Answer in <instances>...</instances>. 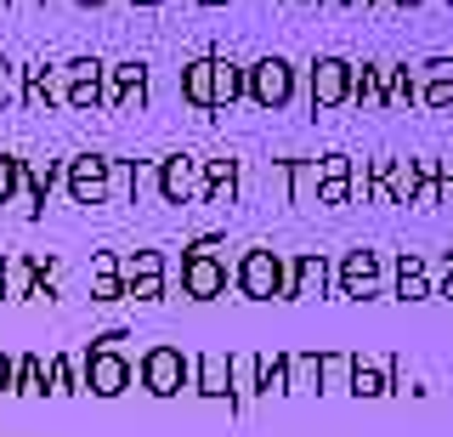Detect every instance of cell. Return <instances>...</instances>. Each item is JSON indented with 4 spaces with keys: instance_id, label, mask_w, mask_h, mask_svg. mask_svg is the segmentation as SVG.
<instances>
[{
    "instance_id": "1",
    "label": "cell",
    "mask_w": 453,
    "mask_h": 437,
    "mask_svg": "<svg viewBox=\"0 0 453 437\" xmlns=\"http://www.w3.org/2000/svg\"><path fill=\"white\" fill-rule=\"evenodd\" d=\"M233 285L244 290L250 301H289V261H283L278 250L255 245V250H244V256H238Z\"/></svg>"
},
{
    "instance_id": "2",
    "label": "cell",
    "mask_w": 453,
    "mask_h": 437,
    "mask_svg": "<svg viewBox=\"0 0 453 437\" xmlns=\"http://www.w3.org/2000/svg\"><path fill=\"white\" fill-rule=\"evenodd\" d=\"M244 97L255 108H266V114H278V108H289L295 103V63L289 58H255L244 68Z\"/></svg>"
},
{
    "instance_id": "3",
    "label": "cell",
    "mask_w": 453,
    "mask_h": 437,
    "mask_svg": "<svg viewBox=\"0 0 453 437\" xmlns=\"http://www.w3.org/2000/svg\"><path fill=\"white\" fill-rule=\"evenodd\" d=\"M131 380H136V370H131V358H125L119 347H85V358H80V386L91 392V398H119Z\"/></svg>"
},
{
    "instance_id": "4",
    "label": "cell",
    "mask_w": 453,
    "mask_h": 437,
    "mask_svg": "<svg viewBox=\"0 0 453 437\" xmlns=\"http://www.w3.org/2000/svg\"><path fill=\"white\" fill-rule=\"evenodd\" d=\"M63 188L74 205H108V153L85 148L63 165Z\"/></svg>"
},
{
    "instance_id": "5",
    "label": "cell",
    "mask_w": 453,
    "mask_h": 437,
    "mask_svg": "<svg viewBox=\"0 0 453 437\" xmlns=\"http://www.w3.org/2000/svg\"><path fill=\"white\" fill-rule=\"evenodd\" d=\"M57 86H63V108H103V58H68L57 68Z\"/></svg>"
},
{
    "instance_id": "6",
    "label": "cell",
    "mask_w": 453,
    "mask_h": 437,
    "mask_svg": "<svg viewBox=\"0 0 453 437\" xmlns=\"http://www.w3.org/2000/svg\"><path fill=\"white\" fill-rule=\"evenodd\" d=\"M334 290L346 295V301H374L380 295V250H368V245L346 250L340 267H334Z\"/></svg>"
},
{
    "instance_id": "7",
    "label": "cell",
    "mask_w": 453,
    "mask_h": 437,
    "mask_svg": "<svg viewBox=\"0 0 453 437\" xmlns=\"http://www.w3.org/2000/svg\"><path fill=\"white\" fill-rule=\"evenodd\" d=\"M193 375V358H181L176 347H153L148 358H142V386L153 392V398H176L181 386H188Z\"/></svg>"
},
{
    "instance_id": "8",
    "label": "cell",
    "mask_w": 453,
    "mask_h": 437,
    "mask_svg": "<svg viewBox=\"0 0 453 437\" xmlns=\"http://www.w3.org/2000/svg\"><path fill=\"white\" fill-rule=\"evenodd\" d=\"M125 103H148V63L125 58V63H103V108H125Z\"/></svg>"
},
{
    "instance_id": "9",
    "label": "cell",
    "mask_w": 453,
    "mask_h": 437,
    "mask_svg": "<svg viewBox=\"0 0 453 437\" xmlns=\"http://www.w3.org/2000/svg\"><path fill=\"white\" fill-rule=\"evenodd\" d=\"M181 295L188 301H216V295H226V261L221 256H181Z\"/></svg>"
},
{
    "instance_id": "10",
    "label": "cell",
    "mask_w": 453,
    "mask_h": 437,
    "mask_svg": "<svg viewBox=\"0 0 453 437\" xmlns=\"http://www.w3.org/2000/svg\"><path fill=\"white\" fill-rule=\"evenodd\" d=\"M334 290V267L329 256H318V250H306V256L289 261V301H318V295Z\"/></svg>"
},
{
    "instance_id": "11",
    "label": "cell",
    "mask_w": 453,
    "mask_h": 437,
    "mask_svg": "<svg viewBox=\"0 0 453 437\" xmlns=\"http://www.w3.org/2000/svg\"><path fill=\"white\" fill-rule=\"evenodd\" d=\"M188 386H193L204 403H226V409H238V403H233V370H226V352H204V358H193Z\"/></svg>"
},
{
    "instance_id": "12",
    "label": "cell",
    "mask_w": 453,
    "mask_h": 437,
    "mask_svg": "<svg viewBox=\"0 0 453 437\" xmlns=\"http://www.w3.org/2000/svg\"><path fill=\"white\" fill-rule=\"evenodd\" d=\"M340 103H351V63L318 58L311 63V108H340Z\"/></svg>"
},
{
    "instance_id": "13",
    "label": "cell",
    "mask_w": 453,
    "mask_h": 437,
    "mask_svg": "<svg viewBox=\"0 0 453 437\" xmlns=\"http://www.w3.org/2000/svg\"><path fill=\"white\" fill-rule=\"evenodd\" d=\"M198 193V160L193 153H165L159 160V199L165 205H188Z\"/></svg>"
},
{
    "instance_id": "14",
    "label": "cell",
    "mask_w": 453,
    "mask_h": 437,
    "mask_svg": "<svg viewBox=\"0 0 453 437\" xmlns=\"http://www.w3.org/2000/svg\"><path fill=\"white\" fill-rule=\"evenodd\" d=\"M414 80H419V97H414L419 108H453V58H425L414 68Z\"/></svg>"
},
{
    "instance_id": "15",
    "label": "cell",
    "mask_w": 453,
    "mask_h": 437,
    "mask_svg": "<svg viewBox=\"0 0 453 437\" xmlns=\"http://www.w3.org/2000/svg\"><path fill=\"white\" fill-rule=\"evenodd\" d=\"M57 182H63V165H57V160H23V182H18V188L28 193V216H46V199H51V188H57Z\"/></svg>"
},
{
    "instance_id": "16",
    "label": "cell",
    "mask_w": 453,
    "mask_h": 437,
    "mask_svg": "<svg viewBox=\"0 0 453 437\" xmlns=\"http://www.w3.org/2000/svg\"><path fill=\"white\" fill-rule=\"evenodd\" d=\"M198 193L210 205H233L238 193V160H198Z\"/></svg>"
},
{
    "instance_id": "17",
    "label": "cell",
    "mask_w": 453,
    "mask_h": 437,
    "mask_svg": "<svg viewBox=\"0 0 453 437\" xmlns=\"http://www.w3.org/2000/svg\"><path fill=\"white\" fill-rule=\"evenodd\" d=\"M396 301H431V267H425L419 250H403L396 256Z\"/></svg>"
},
{
    "instance_id": "18",
    "label": "cell",
    "mask_w": 453,
    "mask_h": 437,
    "mask_svg": "<svg viewBox=\"0 0 453 437\" xmlns=\"http://www.w3.org/2000/svg\"><path fill=\"white\" fill-rule=\"evenodd\" d=\"M244 97V63L210 58V108H233Z\"/></svg>"
},
{
    "instance_id": "19",
    "label": "cell",
    "mask_w": 453,
    "mask_h": 437,
    "mask_svg": "<svg viewBox=\"0 0 453 437\" xmlns=\"http://www.w3.org/2000/svg\"><path fill=\"white\" fill-rule=\"evenodd\" d=\"M346 392L351 398H391V375H386V363H374V358H351V375H346Z\"/></svg>"
},
{
    "instance_id": "20",
    "label": "cell",
    "mask_w": 453,
    "mask_h": 437,
    "mask_svg": "<svg viewBox=\"0 0 453 437\" xmlns=\"http://www.w3.org/2000/svg\"><path fill=\"white\" fill-rule=\"evenodd\" d=\"M255 392L289 398V352H255Z\"/></svg>"
},
{
    "instance_id": "21",
    "label": "cell",
    "mask_w": 453,
    "mask_h": 437,
    "mask_svg": "<svg viewBox=\"0 0 453 437\" xmlns=\"http://www.w3.org/2000/svg\"><path fill=\"white\" fill-rule=\"evenodd\" d=\"M351 103L363 108H386V63H351Z\"/></svg>"
},
{
    "instance_id": "22",
    "label": "cell",
    "mask_w": 453,
    "mask_h": 437,
    "mask_svg": "<svg viewBox=\"0 0 453 437\" xmlns=\"http://www.w3.org/2000/svg\"><path fill=\"white\" fill-rule=\"evenodd\" d=\"M28 290H35V256H18V250H12V256L0 261V295L28 301Z\"/></svg>"
},
{
    "instance_id": "23",
    "label": "cell",
    "mask_w": 453,
    "mask_h": 437,
    "mask_svg": "<svg viewBox=\"0 0 453 437\" xmlns=\"http://www.w3.org/2000/svg\"><path fill=\"white\" fill-rule=\"evenodd\" d=\"M278 176H283V188H289V205H311V188H318V160H283Z\"/></svg>"
},
{
    "instance_id": "24",
    "label": "cell",
    "mask_w": 453,
    "mask_h": 437,
    "mask_svg": "<svg viewBox=\"0 0 453 437\" xmlns=\"http://www.w3.org/2000/svg\"><path fill=\"white\" fill-rule=\"evenodd\" d=\"M23 103H63L57 68H46V63H28L23 68Z\"/></svg>"
},
{
    "instance_id": "25",
    "label": "cell",
    "mask_w": 453,
    "mask_h": 437,
    "mask_svg": "<svg viewBox=\"0 0 453 437\" xmlns=\"http://www.w3.org/2000/svg\"><path fill=\"white\" fill-rule=\"evenodd\" d=\"M12 392H23V398H40V392H46V358H40V352H23V358L12 363Z\"/></svg>"
},
{
    "instance_id": "26",
    "label": "cell",
    "mask_w": 453,
    "mask_h": 437,
    "mask_svg": "<svg viewBox=\"0 0 453 437\" xmlns=\"http://www.w3.org/2000/svg\"><path fill=\"white\" fill-rule=\"evenodd\" d=\"M363 193V176H318V188H311V199L318 205H329V210H340V205H351Z\"/></svg>"
},
{
    "instance_id": "27",
    "label": "cell",
    "mask_w": 453,
    "mask_h": 437,
    "mask_svg": "<svg viewBox=\"0 0 453 437\" xmlns=\"http://www.w3.org/2000/svg\"><path fill=\"white\" fill-rule=\"evenodd\" d=\"M46 392H57V398H68V392H85L80 386V358H46Z\"/></svg>"
},
{
    "instance_id": "28",
    "label": "cell",
    "mask_w": 453,
    "mask_h": 437,
    "mask_svg": "<svg viewBox=\"0 0 453 437\" xmlns=\"http://www.w3.org/2000/svg\"><path fill=\"white\" fill-rule=\"evenodd\" d=\"M181 97H188L193 108H210V58L181 63Z\"/></svg>"
},
{
    "instance_id": "29",
    "label": "cell",
    "mask_w": 453,
    "mask_h": 437,
    "mask_svg": "<svg viewBox=\"0 0 453 437\" xmlns=\"http://www.w3.org/2000/svg\"><path fill=\"white\" fill-rule=\"evenodd\" d=\"M351 352H318V392H346Z\"/></svg>"
},
{
    "instance_id": "30",
    "label": "cell",
    "mask_w": 453,
    "mask_h": 437,
    "mask_svg": "<svg viewBox=\"0 0 453 437\" xmlns=\"http://www.w3.org/2000/svg\"><path fill=\"white\" fill-rule=\"evenodd\" d=\"M419 97V80H414V68H391L386 63V108H403V103H414Z\"/></svg>"
},
{
    "instance_id": "31",
    "label": "cell",
    "mask_w": 453,
    "mask_h": 437,
    "mask_svg": "<svg viewBox=\"0 0 453 437\" xmlns=\"http://www.w3.org/2000/svg\"><path fill=\"white\" fill-rule=\"evenodd\" d=\"M226 370H233V403L255 398V352H226Z\"/></svg>"
},
{
    "instance_id": "32",
    "label": "cell",
    "mask_w": 453,
    "mask_h": 437,
    "mask_svg": "<svg viewBox=\"0 0 453 437\" xmlns=\"http://www.w3.org/2000/svg\"><path fill=\"white\" fill-rule=\"evenodd\" d=\"M136 199V171L125 160H108V205H131Z\"/></svg>"
},
{
    "instance_id": "33",
    "label": "cell",
    "mask_w": 453,
    "mask_h": 437,
    "mask_svg": "<svg viewBox=\"0 0 453 437\" xmlns=\"http://www.w3.org/2000/svg\"><path fill=\"white\" fill-rule=\"evenodd\" d=\"M148 273H165V250H125L119 256V278H148Z\"/></svg>"
},
{
    "instance_id": "34",
    "label": "cell",
    "mask_w": 453,
    "mask_h": 437,
    "mask_svg": "<svg viewBox=\"0 0 453 437\" xmlns=\"http://www.w3.org/2000/svg\"><path fill=\"white\" fill-rule=\"evenodd\" d=\"M289 392H318V352H289Z\"/></svg>"
},
{
    "instance_id": "35",
    "label": "cell",
    "mask_w": 453,
    "mask_h": 437,
    "mask_svg": "<svg viewBox=\"0 0 453 437\" xmlns=\"http://www.w3.org/2000/svg\"><path fill=\"white\" fill-rule=\"evenodd\" d=\"M12 103H23V63L0 58V108H12Z\"/></svg>"
},
{
    "instance_id": "36",
    "label": "cell",
    "mask_w": 453,
    "mask_h": 437,
    "mask_svg": "<svg viewBox=\"0 0 453 437\" xmlns=\"http://www.w3.org/2000/svg\"><path fill=\"white\" fill-rule=\"evenodd\" d=\"M125 301H165V273H148V278H125Z\"/></svg>"
},
{
    "instance_id": "37",
    "label": "cell",
    "mask_w": 453,
    "mask_h": 437,
    "mask_svg": "<svg viewBox=\"0 0 453 437\" xmlns=\"http://www.w3.org/2000/svg\"><path fill=\"white\" fill-rule=\"evenodd\" d=\"M18 182H23V160H18V153H6V148H0V205H6L12 193H18Z\"/></svg>"
},
{
    "instance_id": "38",
    "label": "cell",
    "mask_w": 453,
    "mask_h": 437,
    "mask_svg": "<svg viewBox=\"0 0 453 437\" xmlns=\"http://www.w3.org/2000/svg\"><path fill=\"white\" fill-rule=\"evenodd\" d=\"M91 301H103V307L125 301V278H119V273H96V278H91Z\"/></svg>"
},
{
    "instance_id": "39",
    "label": "cell",
    "mask_w": 453,
    "mask_h": 437,
    "mask_svg": "<svg viewBox=\"0 0 453 437\" xmlns=\"http://www.w3.org/2000/svg\"><path fill=\"white\" fill-rule=\"evenodd\" d=\"M318 176H363V165L351 153H323L318 160Z\"/></svg>"
},
{
    "instance_id": "40",
    "label": "cell",
    "mask_w": 453,
    "mask_h": 437,
    "mask_svg": "<svg viewBox=\"0 0 453 437\" xmlns=\"http://www.w3.org/2000/svg\"><path fill=\"white\" fill-rule=\"evenodd\" d=\"M216 250H221V233H204V238L188 245V256H216Z\"/></svg>"
},
{
    "instance_id": "41",
    "label": "cell",
    "mask_w": 453,
    "mask_h": 437,
    "mask_svg": "<svg viewBox=\"0 0 453 437\" xmlns=\"http://www.w3.org/2000/svg\"><path fill=\"white\" fill-rule=\"evenodd\" d=\"M96 273H119V256H113V250H96V256H91V278Z\"/></svg>"
},
{
    "instance_id": "42",
    "label": "cell",
    "mask_w": 453,
    "mask_h": 437,
    "mask_svg": "<svg viewBox=\"0 0 453 437\" xmlns=\"http://www.w3.org/2000/svg\"><path fill=\"white\" fill-rule=\"evenodd\" d=\"M12 363H18V358H12V352H0V392H12Z\"/></svg>"
},
{
    "instance_id": "43",
    "label": "cell",
    "mask_w": 453,
    "mask_h": 437,
    "mask_svg": "<svg viewBox=\"0 0 453 437\" xmlns=\"http://www.w3.org/2000/svg\"><path fill=\"white\" fill-rule=\"evenodd\" d=\"M431 295H442V301H453V267H442V285H431Z\"/></svg>"
},
{
    "instance_id": "44",
    "label": "cell",
    "mask_w": 453,
    "mask_h": 437,
    "mask_svg": "<svg viewBox=\"0 0 453 437\" xmlns=\"http://www.w3.org/2000/svg\"><path fill=\"white\" fill-rule=\"evenodd\" d=\"M131 6H136V12H159L165 0H131Z\"/></svg>"
},
{
    "instance_id": "45",
    "label": "cell",
    "mask_w": 453,
    "mask_h": 437,
    "mask_svg": "<svg viewBox=\"0 0 453 437\" xmlns=\"http://www.w3.org/2000/svg\"><path fill=\"white\" fill-rule=\"evenodd\" d=\"M311 6H351V0H311Z\"/></svg>"
},
{
    "instance_id": "46",
    "label": "cell",
    "mask_w": 453,
    "mask_h": 437,
    "mask_svg": "<svg viewBox=\"0 0 453 437\" xmlns=\"http://www.w3.org/2000/svg\"><path fill=\"white\" fill-rule=\"evenodd\" d=\"M198 6H210V12H216V6H233V0H198Z\"/></svg>"
},
{
    "instance_id": "47",
    "label": "cell",
    "mask_w": 453,
    "mask_h": 437,
    "mask_svg": "<svg viewBox=\"0 0 453 437\" xmlns=\"http://www.w3.org/2000/svg\"><path fill=\"white\" fill-rule=\"evenodd\" d=\"M6 6H23L28 12V6H40V0H6Z\"/></svg>"
},
{
    "instance_id": "48",
    "label": "cell",
    "mask_w": 453,
    "mask_h": 437,
    "mask_svg": "<svg viewBox=\"0 0 453 437\" xmlns=\"http://www.w3.org/2000/svg\"><path fill=\"white\" fill-rule=\"evenodd\" d=\"M74 6H108V0H74Z\"/></svg>"
},
{
    "instance_id": "49",
    "label": "cell",
    "mask_w": 453,
    "mask_h": 437,
    "mask_svg": "<svg viewBox=\"0 0 453 437\" xmlns=\"http://www.w3.org/2000/svg\"><path fill=\"white\" fill-rule=\"evenodd\" d=\"M391 6H425V0H391Z\"/></svg>"
},
{
    "instance_id": "50",
    "label": "cell",
    "mask_w": 453,
    "mask_h": 437,
    "mask_svg": "<svg viewBox=\"0 0 453 437\" xmlns=\"http://www.w3.org/2000/svg\"><path fill=\"white\" fill-rule=\"evenodd\" d=\"M351 6H374V0H351Z\"/></svg>"
},
{
    "instance_id": "51",
    "label": "cell",
    "mask_w": 453,
    "mask_h": 437,
    "mask_svg": "<svg viewBox=\"0 0 453 437\" xmlns=\"http://www.w3.org/2000/svg\"><path fill=\"white\" fill-rule=\"evenodd\" d=\"M283 6H295V0H283Z\"/></svg>"
}]
</instances>
